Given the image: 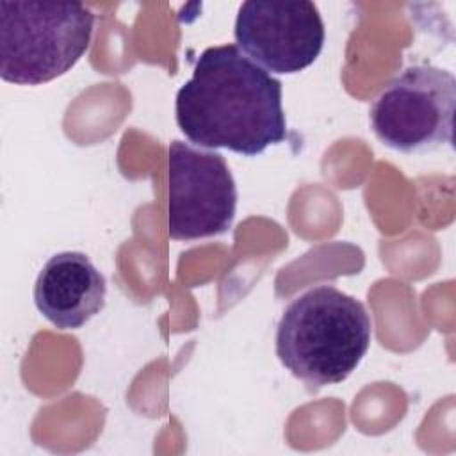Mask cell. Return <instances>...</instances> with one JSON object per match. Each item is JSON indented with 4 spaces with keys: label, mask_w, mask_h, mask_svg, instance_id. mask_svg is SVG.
<instances>
[{
    "label": "cell",
    "mask_w": 456,
    "mask_h": 456,
    "mask_svg": "<svg viewBox=\"0 0 456 456\" xmlns=\"http://www.w3.org/2000/svg\"><path fill=\"white\" fill-rule=\"evenodd\" d=\"M94 14L77 2H0V77L39 86L69 71L87 52Z\"/></svg>",
    "instance_id": "3"
},
{
    "label": "cell",
    "mask_w": 456,
    "mask_h": 456,
    "mask_svg": "<svg viewBox=\"0 0 456 456\" xmlns=\"http://www.w3.org/2000/svg\"><path fill=\"white\" fill-rule=\"evenodd\" d=\"M176 123L200 148L255 157L287 139L281 82L237 45L210 46L176 93Z\"/></svg>",
    "instance_id": "1"
},
{
    "label": "cell",
    "mask_w": 456,
    "mask_h": 456,
    "mask_svg": "<svg viewBox=\"0 0 456 456\" xmlns=\"http://www.w3.org/2000/svg\"><path fill=\"white\" fill-rule=\"evenodd\" d=\"M167 232L175 240L226 233L237 208V187L224 157L173 141L167 155Z\"/></svg>",
    "instance_id": "5"
},
{
    "label": "cell",
    "mask_w": 456,
    "mask_h": 456,
    "mask_svg": "<svg viewBox=\"0 0 456 456\" xmlns=\"http://www.w3.org/2000/svg\"><path fill=\"white\" fill-rule=\"evenodd\" d=\"M372 338L362 301L333 285H317L283 310L276 356L310 390L337 385L360 365Z\"/></svg>",
    "instance_id": "2"
},
{
    "label": "cell",
    "mask_w": 456,
    "mask_h": 456,
    "mask_svg": "<svg viewBox=\"0 0 456 456\" xmlns=\"http://www.w3.org/2000/svg\"><path fill=\"white\" fill-rule=\"evenodd\" d=\"M107 281L80 251H62L46 260L34 285V303L59 330H78L105 306Z\"/></svg>",
    "instance_id": "7"
},
{
    "label": "cell",
    "mask_w": 456,
    "mask_h": 456,
    "mask_svg": "<svg viewBox=\"0 0 456 456\" xmlns=\"http://www.w3.org/2000/svg\"><path fill=\"white\" fill-rule=\"evenodd\" d=\"M456 78L451 71L413 64L374 100L370 126L390 150L422 153L452 142Z\"/></svg>",
    "instance_id": "4"
},
{
    "label": "cell",
    "mask_w": 456,
    "mask_h": 456,
    "mask_svg": "<svg viewBox=\"0 0 456 456\" xmlns=\"http://www.w3.org/2000/svg\"><path fill=\"white\" fill-rule=\"evenodd\" d=\"M237 46L271 73H297L319 57L324 23L308 0H248L235 18Z\"/></svg>",
    "instance_id": "6"
}]
</instances>
